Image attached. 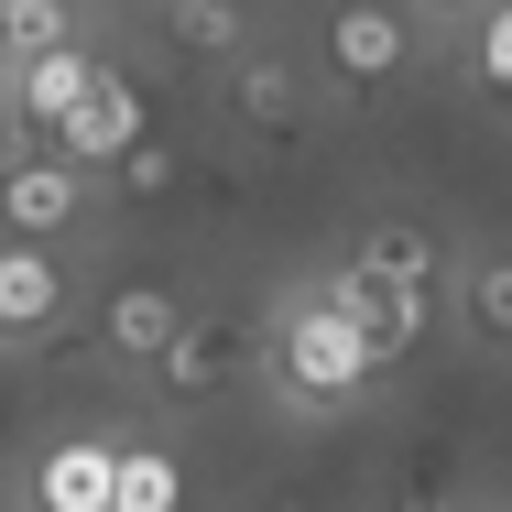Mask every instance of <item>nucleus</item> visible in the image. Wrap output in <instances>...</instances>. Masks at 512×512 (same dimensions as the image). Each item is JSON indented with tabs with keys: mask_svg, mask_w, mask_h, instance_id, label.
<instances>
[{
	"mask_svg": "<svg viewBox=\"0 0 512 512\" xmlns=\"http://www.w3.org/2000/svg\"><path fill=\"white\" fill-rule=\"evenodd\" d=\"M0 207H11V240H55V229H77V207H88V175L77 164H55V153H11V186H0Z\"/></svg>",
	"mask_w": 512,
	"mask_h": 512,
	"instance_id": "423d86ee",
	"label": "nucleus"
},
{
	"mask_svg": "<svg viewBox=\"0 0 512 512\" xmlns=\"http://www.w3.org/2000/svg\"><path fill=\"white\" fill-rule=\"evenodd\" d=\"M404 55H414V22L404 11H327V77L338 88H382V77H404Z\"/></svg>",
	"mask_w": 512,
	"mask_h": 512,
	"instance_id": "39448f33",
	"label": "nucleus"
},
{
	"mask_svg": "<svg viewBox=\"0 0 512 512\" xmlns=\"http://www.w3.org/2000/svg\"><path fill=\"white\" fill-rule=\"evenodd\" d=\"M229 109L284 142V131H306V77H295V66H240V77H229Z\"/></svg>",
	"mask_w": 512,
	"mask_h": 512,
	"instance_id": "9b49d317",
	"label": "nucleus"
},
{
	"mask_svg": "<svg viewBox=\"0 0 512 512\" xmlns=\"http://www.w3.org/2000/svg\"><path fill=\"white\" fill-rule=\"evenodd\" d=\"M164 186H175V153H164V142H142V153L120 164V197H164Z\"/></svg>",
	"mask_w": 512,
	"mask_h": 512,
	"instance_id": "a211bd4d",
	"label": "nucleus"
},
{
	"mask_svg": "<svg viewBox=\"0 0 512 512\" xmlns=\"http://www.w3.org/2000/svg\"><path fill=\"white\" fill-rule=\"evenodd\" d=\"M316 295L349 316V327H360V338H371L382 360H414V349L436 338V295H425V284H404V273H382V262L360 251V240H349V251H338V262L316 273Z\"/></svg>",
	"mask_w": 512,
	"mask_h": 512,
	"instance_id": "f03ea898",
	"label": "nucleus"
},
{
	"mask_svg": "<svg viewBox=\"0 0 512 512\" xmlns=\"http://www.w3.org/2000/svg\"><path fill=\"white\" fill-rule=\"evenodd\" d=\"M262 371H273V393H284L295 414H349L393 360H382V349H371V338L306 284V295H284V316L262 327Z\"/></svg>",
	"mask_w": 512,
	"mask_h": 512,
	"instance_id": "f257e3e1",
	"label": "nucleus"
},
{
	"mask_svg": "<svg viewBox=\"0 0 512 512\" xmlns=\"http://www.w3.org/2000/svg\"><path fill=\"white\" fill-rule=\"evenodd\" d=\"M120 512H186V458L175 447H120Z\"/></svg>",
	"mask_w": 512,
	"mask_h": 512,
	"instance_id": "f8f14e48",
	"label": "nucleus"
},
{
	"mask_svg": "<svg viewBox=\"0 0 512 512\" xmlns=\"http://www.w3.org/2000/svg\"><path fill=\"white\" fill-rule=\"evenodd\" d=\"M55 316H66V262L33 251V240H11V251H0V327H11V338H44Z\"/></svg>",
	"mask_w": 512,
	"mask_h": 512,
	"instance_id": "6e6552de",
	"label": "nucleus"
},
{
	"mask_svg": "<svg viewBox=\"0 0 512 512\" xmlns=\"http://www.w3.org/2000/svg\"><path fill=\"white\" fill-rule=\"evenodd\" d=\"M88 88H99V55H88V44H66V55H33V66H11V131H66Z\"/></svg>",
	"mask_w": 512,
	"mask_h": 512,
	"instance_id": "0eeeda50",
	"label": "nucleus"
},
{
	"mask_svg": "<svg viewBox=\"0 0 512 512\" xmlns=\"http://www.w3.org/2000/svg\"><path fill=\"white\" fill-rule=\"evenodd\" d=\"M109 349H120V360H142V371H164V349H175V338H186V327H197V316L175 306V295H164V284H120V295H109Z\"/></svg>",
	"mask_w": 512,
	"mask_h": 512,
	"instance_id": "1a4fd4ad",
	"label": "nucleus"
},
{
	"mask_svg": "<svg viewBox=\"0 0 512 512\" xmlns=\"http://www.w3.org/2000/svg\"><path fill=\"white\" fill-rule=\"evenodd\" d=\"M0 44H11V66L66 55V44H77V11H66V0H11V11H0Z\"/></svg>",
	"mask_w": 512,
	"mask_h": 512,
	"instance_id": "ddd939ff",
	"label": "nucleus"
},
{
	"mask_svg": "<svg viewBox=\"0 0 512 512\" xmlns=\"http://www.w3.org/2000/svg\"><path fill=\"white\" fill-rule=\"evenodd\" d=\"M164 44H186V55H240V44H251V11L186 0V11H164Z\"/></svg>",
	"mask_w": 512,
	"mask_h": 512,
	"instance_id": "4468645a",
	"label": "nucleus"
},
{
	"mask_svg": "<svg viewBox=\"0 0 512 512\" xmlns=\"http://www.w3.org/2000/svg\"><path fill=\"white\" fill-rule=\"evenodd\" d=\"M240 360H251V338H240L229 316H197V327H186V338L164 349V371H153V382H164L175 404H207V393H218V382H229Z\"/></svg>",
	"mask_w": 512,
	"mask_h": 512,
	"instance_id": "9d476101",
	"label": "nucleus"
},
{
	"mask_svg": "<svg viewBox=\"0 0 512 512\" xmlns=\"http://www.w3.org/2000/svg\"><path fill=\"white\" fill-rule=\"evenodd\" d=\"M469 66H480V88H491V99H512V0L469 22Z\"/></svg>",
	"mask_w": 512,
	"mask_h": 512,
	"instance_id": "f3484780",
	"label": "nucleus"
},
{
	"mask_svg": "<svg viewBox=\"0 0 512 512\" xmlns=\"http://www.w3.org/2000/svg\"><path fill=\"white\" fill-rule=\"evenodd\" d=\"M131 153H142V77H131V66H99V88H88L77 120L55 131V164H77V175L109 164V175H120Z\"/></svg>",
	"mask_w": 512,
	"mask_h": 512,
	"instance_id": "7ed1b4c3",
	"label": "nucleus"
},
{
	"mask_svg": "<svg viewBox=\"0 0 512 512\" xmlns=\"http://www.w3.org/2000/svg\"><path fill=\"white\" fill-rule=\"evenodd\" d=\"M33 512H120V447L109 436H55L22 480Z\"/></svg>",
	"mask_w": 512,
	"mask_h": 512,
	"instance_id": "20e7f679",
	"label": "nucleus"
},
{
	"mask_svg": "<svg viewBox=\"0 0 512 512\" xmlns=\"http://www.w3.org/2000/svg\"><path fill=\"white\" fill-rule=\"evenodd\" d=\"M360 251H371L382 273H404V284H425V295H436V240H425V229H404V218H382V229H371Z\"/></svg>",
	"mask_w": 512,
	"mask_h": 512,
	"instance_id": "dca6fc26",
	"label": "nucleus"
},
{
	"mask_svg": "<svg viewBox=\"0 0 512 512\" xmlns=\"http://www.w3.org/2000/svg\"><path fill=\"white\" fill-rule=\"evenodd\" d=\"M458 295H469V327L512 349V251H491V262H469V284H458Z\"/></svg>",
	"mask_w": 512,
	"mask_h": 512,
	"instance_id": "2eb2a0df",
	"label": "nucleus"
}]
</instances>
